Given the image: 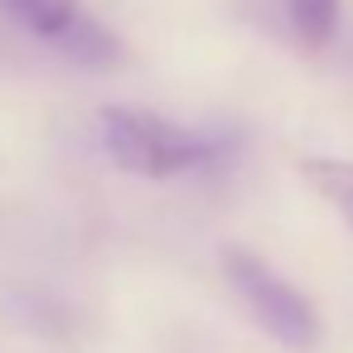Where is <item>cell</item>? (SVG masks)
Here are the masks:
<instances>
[{
	"mask_svg": "<svg viewBox=\"0 0 353 353\" xmlns=\"http://www.w3.org/2000/svg\"><path fill=\"white\" fill-rule=\"evenodd\" d=\"M97 131H102L107 160L121 174H136V179H174V174H189V170H199L218 155V145L208 136L184 131L170 117L145 112V107H121V102L102 107Z\"/></svg>",
	"mask_w": 353,
	"mask_h": 353,
	"instance_id": "obj_1",
	"label": "cell"
},
{
	"mask_svg": "<svg viewBox=\"0 0 353 353\" xmlns=\"http://www.w3.org/2000/svg\"><path fill=\"white\" fill-rule=\"evenodd\" d=\"M223 271H228V285L237 290V300L247 305V314L285 348L305 353L319 343V314L314 305L276 271L266 266L261 256L242 252V247H228L223 252Z\"/></svg>",
	"mask_w": 353,
	"mask_h": 353,
	"instance_id": "obj_2",
	"label": "cell"
},
{
	"mask_svg": "<svg viewBox=\"0 0 353 353\" xmlns=\"http://www.w3.org/2000/svg\"><path fill=\"white\" fill-rule=\"evenodd\" d=\"M300 179L353 228V160H334V155H310L300 160Z\"/></svg>",
	"mask_w": 353,
	"mask_h": 353,
	"instance_id": "obj_3",
	"label": "cell"
},
{
	"mask_svg": "<svg viewBox=\"0 0 353 353\" xmlns=\"http://www.w3.org/2000/svg\"><path fill=\"white\" fill-rule=\"evenodd\" d=\"M6 6V15L15 20V25H25L30 34H39V39H59V34H68L73 25H78V0H0Z\"/></svg>",
	"mask_w": 353,
	"mask_h": 353,
	"instance_id": "obj_4",
	"label": "cell"
},
{
	"mask_svg": "<svg viewBox=\"0 0 353 353\" xmlns=\"http://www.w3.org/2000/svg\"><path fill=\"white\" fill-rule=\"evenodd\" d=\"M281 15L305 49H324L339 34V0H281Z\"/></svg>",
	"mask_w": 353,
	"mask_h": 353,
	"instance_id": "obj_5",
	"label": "cell"
},
{
	"mask_svg": "<svg viewBox=\"0 0 353 353\" xmlns=\"http://www.w3.org/2000/svg\"><path fill=\"white\" fill-rule=\"evenodd\" d=\"M54 49L68 54V59H78V63H92V68H102V63L117 59V39H112L92 15H78V25H73L68 34H59Z\"/></svg>",
	"mask_w": 353,
	"mask_h": 353,
	"instance_id": "obj_6",
	"label": "cell"
}]
</instances>
